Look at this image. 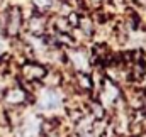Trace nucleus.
I'll return each mask as SVG.
<instances>
[{
  "label": "nucleus",
  "mask_w": 146,
  "mask_h": 137,
  "mask_svg": "<svg viewBox=\"0 0 146 137\" xmlns=\"http://www.w3.org/2000/svg\"><path fill=\"white\" fill-rule=\"evenodd\" d=\"M48 69L46 66L39 65L36 61H29V63H24L22 68H21V74L26 81H31V83H36V81H41L44 76H46Z\"/></svg>",
  "instance_id": "2"
},
{
  "label": "nucleus",
  "mask_w": 146,
  "mask_h": 137,
  "mask_svg": "<svg viewBox=\"0 0 146 137\" xmlns=\"http://www.w3.org/2000/svg\"><path fill=\"white\" fill-rule=\"evenodd\" d=\"M76 27H80V29H82L87 36L94 34V20H92V19H88V17H80V20H78V26H76Z\"/></svg>",
  "instance_id": "9"
},
{
  "label": "nucleus",
  "mask_w": 146,
  "mask_h": 137,
  "mask_svg": "<svg viewBox=\"0 0 146 137\" xmlns=\"http://www.w3.org/2000/svg\"><path fill=\"white\" fill-rule=\"evenodd\" d=\"M90 7H100L102 3H104V0H85Z\"/></svg>",
  "instance_id": "11"
},
{
  "label": "nucleus",
  "mask_w": 146,
  "mask_h": 137,
  "mask_svg": "<svg viewBox=\"0 0 146 137\" xmlns=\"http://www.w3.org/2000/svg\"><path fill=\"white\" fill-rule=\"evenodd\" d=\"M53 2H54V0H33L34 7H36L39 12H44V10L51 9V7H53Z\"/></svg>",
  "instance_id": "10"
},
{
  "label": "nucleus",
  "mask_w": 146,
  "mask_h": 137,
  "mask_svg": "<svg viewBox=\"0 0 146 137\" xmlns=\"http://www.w3.org/2000/svg\"><path fill=\"white\" fill-rule=\"evenodd\" d=\"M102 90H100V102L102 105H106V107H109V105H114V102L119 98V88L112 83V81H104L102 85Z\"/></svg>",
  "instance_id": "4"
},
{
  "label": "nucleus",
  "mask_w": 146,
  "mask_h": 137,
  "mask_svg": "<svg viewBox=\"0 0 146 137\" xmlns=\"http://www.w3.org/2000/svg\"><path fill=\"white\" fill-rule=\"evenodd\" d=\"M5 19L2 24V31L10 37H15V36L21 32V27H22V12L19 7H9L5 10Z\"/></svg>",
  "instance_id": "1"
},
{
  "label": "nucleus",
  "mask_w": 146,
  "mask_h": 137,
  "mask_svg": "<svg viewBox=\"0 0 146 137\" xmlns=\"http://www.w3.org/2000/svg\"><path fill=\"white\" fill-rule=\"evenodd\" d=\"M37 103H39V107L42 110H53V108H56L61 103V98H60L58 92H54L51 88H46V90H42Z\"/></svg>",
  "instance_id": "3"
},
{
  "label": "nucleus",
  "mask_w": 146,
  "mask_h": 137,
  "mask_svg": "<svg viewBox=\"0 0 146 137\" xmlns=\"http://www.w3.org/2000/svg\"><path fill=\"white\" fill-rule=\"evenodd\" d=\"M70 61H72L73 68L76 71H85L90 65V59H88V54L87 51L83 49H73L70 53Z\"/></svg>",
  "instance_id": "7"
},
{
  "label": "nucleus",
  "mask_w": 146,
  "mask_h": 137,
  "mask_svg": "<svg viewBox=\"0 0 146 137\" xmlns=\"http://www.w3.org/2000/svg\"><path fill=\"white\" fill-rule=\"evenodd\" d=\"M26 100H27V93L21 86H15V88L7 90L5 95H3V102L7 103V105H10V107H19V105H22Z\"/></svg>",
  "instance_id": "5"
},
{
  "label": "nucleus",
  "mask_w": 146,
  "mask_h": 137,
  "mask_svg": "<svg viewBox=\"0 0 146 137\" xmlns=\"http://www.w3.org/2000/svg\"><path fill=\"white\" fill-rule=\"evenodd\" d=\"M126 102L129 107H133L134 110H139L146 105V92L145 90H138V88H131L126 93Z\"/></svg>",
  "instance_id": "6"
},
{
  "label": "nucleus",
  "mask_w": 146,
  "mask_h": 137,
  "mask_svg": "<svg viewBox=\"0 0 146 137\" xmlns=\"http://www.w3.org/2000/svg\"><path fill=\"white\" fill-rule=\"evenodd\" d=\"M29 32H33V36H42L46 32V17L42 14H36L29 19L27 22Z\"/></svg>",
  "instance_id": "8"
},
{
  "label": "nucleus",
  "mask_w": 146,
  "mask_h": 137,
  "mask_svg": "<svg viewBox=\"0 0 146 137\" xmlns=\"http://www.w3.org/2000/svg\"><path fill=\"white\" fill-rule=\"evenodd\" d=\"M2 49H3V46H2V41H0V53H2Z\"/></svg>",
  "instance_id": "12"
}]
</instances>
